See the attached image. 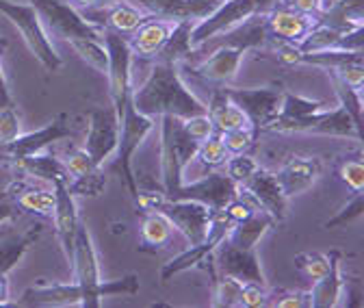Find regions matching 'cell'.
Returning a JSON list of instances; mask_svg holds the SVG:
<instances>
[{
    "label": "cell",
    "mask_w": 364,
    "mask_h": 308,
    "mask_svg": "<svg viewBox=\"0 0 364 308\" xmlns=\"http://www.w3.org/2000/svg\"><path fill=\"white\" fill-rule=\"evenodd\" d=\"M130 100L136 111L154 120H159L161 115L187 120L193 115L208 113V107L182 83L178 63L156 61L144 85L139 90H132Z\"/></svg>",
    "instance_id": "cell-1"
},
{
    "label": "cell",
    "mask_w": 364,
    "mask_h": 308,
    "mask_svg": "<svg viewBox=\"0 0 364 308\" xmlns=\"http://www.w3.org/2000/svg\"><path fill=\"white\" fill-rule=\"evenodd\" d=\"M72 270L76 276V282L82 289V308H100L102 297L109 295H134L139 291V278L134 274L124 276L119 280H109L105 282L100 278V265H98V254L94 248V239L91 233L80 224L76 233V243H74V260Z\"/></svg>",
    "instance_id": "cell-2"
},
{
    "label": "cell",
    "mask_w": 364,
    "mask_h": 308,
    "mask_svg": "<svg viewBox=\"0 0 364 308\" xmlns=\"http://www.w3.org/2000/svg\"><path fill=\"white\" fill-rule=\"evenodd\" d=\"M161 181L167 200H173L182 185V176L189 161L196 159L200 142H196L185 128L182 120L173 115H161Z\"/></svg>",
    "instance_id": "cell-3"
},
{
    "label": "cell",
    "mask_w": 364,
    "mask_h": 308,
    "mask_svg": "<svg viewBox=\"0 0 364 308\" xmlns=\"http://www.w3.org/2000/svg\"><path fill=\"white\" fill-rule=\"evenodd\" d=\"M136 208H146L150 211H161L167 215V219L173 224V228H178L189 241V245H200L202 241H206L215 211L208 208L202 202L196 200H167L165 193H154V191H139V198H136Z\"/></svg>",
    "instance_id": "cell-4"
},
{
    "label": "cell",
    "mask_w": 364,
    "mask_h": 308,
    "mask_svg": "<svg viewBox=\"0 0 364 308\" xmlns=\"http://www.w3.org/2000/svg\"><path fill=\"white\" fill-rule=\"evenodd\" d=\"M154 124H156V120L136 111L132 100H128L124 115L119 117V144H117L115 161L111 163V169L117 171L124 179L134 202L139 198V185H136L134 171H132V156L136 150H139V146L146 142V137L152 133Z\"/></svg>",
    "instance_id": "cell-5"
},
{
    "label": "cell",
    "mask_w": 364,
    "mask_h": 308,
    "mask_svg": "<svg viewBox=\"0 0 364 308\" xmlns=\"http://www.w3.org/2000/svg\"><path fill=\"white\" fill-rule=\"evenodd\" d=\"M0 14H5L16 24V28L24 37L28 51L39 59V63L46 70L57 72L61 68V57L43 28L39 11L33 5H18L11 3V0H0Z\"/></svg>",
    "instance_id": "cell-6"
},
{
    "label": "cell",
    "mask_w": 364,
    "mask_h": 308,
    "mask_svg": "<svg viewBox=\"0 0 364 308\" xmlns=\"http://www.w3.org/2000/svg\"><path fill=\"white\" fill-rule=\"evenodd\" d=\"M102 41L109 53V87H111V102L117 117L124 115V109L130 100L132 85H130V68H132V51L122 33L102 26Z\"/></svg>",
    "instance_id": "cell-7"
},
{
    "label": "cell",
    "mask_w": 364,
    "mask_h": 308,
    "mask_svg": "<svg viewBox=\"0 0 364 308\" xmlns=\"http://www.w3.org/2000/svg\"><path fill=\"white\" fill-rule=\"evenodd\" d=\"M33 7L39 11L41 20L50 26V31L68 41L102 37V26H96L85 20V16L76 14L70 5H63L59 0H31Z\"/></svg>",
    "instance_id": "cell-8"
},
{
    "label": "cell",
    "mask_w": 364,
    "mask_h": 308,
    "mask_svg": "<svg viewBox=\"0 0 364 308\" xmlns=\"http://www.w3.org/2000/svg\"><path fill=\"white\" fill-rule=\"evenodd\" d=\"M119 144V117L115 109H94L87 117V135L82 148L94 159V163L102 165L115 154Z\"/></svg>",
    "instance_id": "cell-9"
},
{
    "label": "cell",
    "mask_w": 364,
    "mask_h": 308,
    "mask_svg": "<svg viewBox=\"0 0 364 308\" xmlns=\"http://www.w3.org/2000/svg\"><path fill=\"white\" fill-rule=\"evenodd\" d=\"M258 7H260V0H225V3L219 9H215L208 18L193 24L191 48L196 51L210 37H217L225 31L235 28L237 24L245 22L247 18L258 14Z\"/></svg>",
    "instance_id": "cell-10"
},
{
    "label": "cell",
    "mask_w": 364,
    "mask_h": 308,
    "mask_svg": "<svg viewBox=\"0 0 364 308\" xmlns=\"http://www.w3.org/2000/svg\"><path fill=\"white\" fill-rule=\"evenodd\" d=\"M65 137H74V126L70 124L68 115L61 113L50 124H46L43 128L35 130V133L20 135L18 139H14L9 144H0V161L16 163L24 156H31V154L46 150L55 142H61Z\"/></svg>",
    "instance_id": "cell-11"
},
{
    "label": "cell",
    "mask_w": 364,
    "mask_h": 308,
    "mask_svg": "<svg viewBox=\"0 0 364 308\" xmlns=\"http://www.w3.org/2000/svg\"><path fill=\"white\" fill-rule=\"evenodd\" d=\"M59 159L68 171V189L74 198L76 196L96 198L107 187L102 165L94 163V159L87 154L85 148H70Z\"/></svg>",
    "instance_id": "cell-12"
},
{
    "label": "cell",
    "mask_w": 364,
    "mask_h": 308,
    "mask_svg": "<svg viewBox=\"0 0 364 308\" xmlns=\"http://www.w3.org/2000/svg\"><path fill=\"white\" fill-rule=\"evenodd\" d=\"M237 196H239V185L235 181L228 179L225 174L210 171V174H204L202 179L182 183L173 200H196V202L206 204L215 213H219Z\"/></svg>",
    "instance_id": "cell-13"
},
{
    "label": "cell",
    "mask_w": 364,
    "mask_h": 308,
    "mask_svg": "<svg viewBox=\"0 0 364 308\" xmlns=\"http://www.w3.org/2000/svg\"><path fill=\"white\" fill-rule=\"evenodd\" d=\"M232 226H235V222L223 211L215 213L206 241H202L200 245H191L187 252H182L176 258H171L169 262H165L163 270H161V280L167 282L171 276H176L180 272H187L191 267H198L200 262H204L217 250V245L228 237V233L232 230Z\"/></svg>",
    "instance_id": "cell-14"
},
{
    "label": "cell",
    "mask_w": 364,
    "mask_h": 308,
    "mask_svg": "<svg viewBox=\"0 0 364 308\" xmlns=\"http://www.w3.org/2000/svg\"><path fill=\"white\" fill-rule=\"evenodd\" d=\"M213 258V270L217 274H228L235 276L241 282H264V274L260 270V258L256 250H243L232 245L230 241H221L217 245V250L210 254Z\"/></svg>",
    "instance_id": "cell-15"
},
{
    "label": "cell",
    "mask_w": 364,
    "mask_h": 308,
    "mask_svg": "<svg viewBox=\"0 0 364 308\" xmlns=\"http://www.w3.org/2000/svg\"><path fill=\"white\" fill-rule=\"evenodd\" d=\"M297 63H312V65H323L332 74H336L341 80H345L349 87L358 94L364 90V51H321V53H301Z\"/></svg>",
    "instance_id": "cell-16"
},
{
    "label": "cell",
    "mask_w": 364,
    "mask_h": 308,
    "mask_svg": "<svg viewBox=\"0 0 364 308\" xmlns=\"http://www.w3.org/2000/svg\"><path fill=\"white\" fill-rule=\"evenodd\" d=\"M223 92L250 117L256 133L280 111V105H282V92L273 90V87H260V90H230V87L223 85Z\"/></svg>",
    "instance_id": "cell-17"
},
{
    "label": "cell",
    "mask_w": 364,
    "mask_h": 308,
    "mask_svg": "<svg viewBox=\"0 0 364 308\" xmlns=\"http://www.w3.org/2000/svg\"><path fill=\"white\" fill-rule=\"evenodd\" d=\"M239 189L258 208H262L273 222H276V226H280L287 219V196L282 193V189L276 181V174H269L258 167V171Z\"/></svg>",
    "instance_id": "cell-18"
},
{
    "label": "cell",
    "mask_w": 364,
    "mask_h": 308,
    "mask_svg": "<svg viewBox=\"0 0 364 308\" xmlns=\"http://www.w3.org/2000/svg\"><path fill=\"white\" fill-rule=\"evenodd\" d=\"M321 171H323V163L316 156H293L276 171V181L289 200L306 193L318 181Z\"/></svg>",
    "instance_id": "cell-19"
},
{
    "label": "cell",
    "mask_w": 364,
    "mask_h": 308,
    "mask_svg": "<svg viewBox=\"0 0 364 308\" xmlns=\"http://www.w3.org/2000/svg\"><path fill=\"white\" fill-rule=\"evenodd\" d=\"M264 20H267V33L271 39H276L278 43H295V46H299L316 24L314 16L299 14L291 7L273 9L264 14Z\"/></svg>",
    "instance_id": "cell-20"
},
{
    "label": "cell",
    "mask_w": 364,
    "mask_h": 308,
    "mask_svg": "<svg viewBox=\"0 0 364 308\" xmlns=\"http://www.w3.org/2000/svg\"><path fill=\"white\" fill-rule=\"evenodd\" d=\"M139 3L150 16H159L173 22H200L208 18L215 9H219L225 0H139Z\"/></svg>",
    "instance_id": "cell-21"
},
{
    "label": "cell",
    "mask_w": 364,
    "mask_h": 308,
    "mask_svg": "<svg viewBox=\"0 0 364 308\" xmlns=\"http://www.w3.org/2000/svg\"><path fill=\"white\" fill-rule=\"evenodd\" d=\"M53 187H55V196H57V206H55L53 222H55V228H57L63 254H65V258L70 260V265H72L76 233L80 228L78 213H76V202H74V196L70 193L65 181H57V183H53Z\"/></svg>",
    "instance_id": "cell-22"
},
{
    "label": "cell",
    "mask_w": 364,
    "mask_h": 308,
    "mask_svg": "<svg viewBox=\"0 0 364 308\" xmlns=\"http://www.w3.org/2000/svg\"><path fill=\"white\" fill-rule=\"evenodd\" d=\"M245 51L243 48H235V46H221L215 48L210 53L208 59H204L202 63H198L191 72L202 80V83H210V85H228L232 83L239 65L243 61Z\"/></svg>",
    "instance_id": "cell-23"
},
{
    "label": "cell",
    "mask_w": 364,
    "mask_h": 308,
    "mask_svg": "<svg viewBox=\"0 0 364 308\" xmlns=\"http://www.w3.org/2000/svg\"><path fill=\"white\" fill-rule=\"evenodd\" d=\"M18 306H80L82 289L78 282L65 285H39L22 293Z\"/></svg>",
    "instance_id": "cell-24"
},
{
    "label": "cell",
    "mask_w": 364,
    "mask_h": 308,
    "mask_svg": "<svg viewBox=\"0 0 364 308\" xmlns=\"http://www.w3.org/2000/svg\"><path fill=\"white\" fill-rule=\"evenodd\" d=\"M341 258L343 254L338 250L330 252V270L326 276L314 280V287L310 289V306L312 308H334L341 304L345 278L341 274Z\"/></svg>",
    "instance_id": "cell-25"
},
{
    "label": "cell",
    "mask_w": 364,
    "mask_h": 308,
    "mask_svg": "<svg viewBox=\"0 0 364 308\" xmlns=\"http://www.w3.org/2000/svg\"><path fill=\"white\" fill-rule=\"evenodd\" d=\"M173 26H176L173 20H156V22L146 20L128 39L132 55L141 59H154L165 46V41L169 39Z\"/></svg>",
    "instance_id": "cell-26"
},
{
    "label": "cell",
    "mask_w": 364,
    "mask_h": 308,
    "mask_svg": "<svg viewBox=\"0 0 364 308\" xmlns=\"http://www.w3.org/2000/svg\"><path fill=\"white\" fill-rule=\"evenodd\" d=\"M206 107H208V115L215 124L217 133H225V130H237V128H254L250 117L228 98L223 87L221 90H213Z\"/></svg>",
    "instance_id": "cell-27"
},
{
    "label": "cell",
    "mask_w": 364,
    "mask_h": 308,
    "mask_svg": "<svg viewBox=\"0 0 364 308\" xmlns=\"http://www.w3.org/2000/svg\"><path fill=\"white\" fill-rule=\"evenodd\" d=\"M16 206L20 211H26V213H33L41 219H53L55 217V206H57V196H55V189L48 191V189H37V187H26V185H20L16 183L11 189H9Z\"/></svg>",
    "instance_id": "cell-28"
},
{
    "label": "cell",
    "mask_w": 364,
    "mask_h": 308,
    "mask_svg": "<svg viewBox=\"0 0 364 308\" xmlns=\"http://www.w3.org/2000/svg\"><path fill=\"white\" fill-rule=\"evenodd\" d=\"M276 226V222L264 213V211H256L254 215H250L243 222L235 224L232 230L228 233L225 241H230L232 245L237 248H243V250H256V245L260 243V239Z\"/></svg>",
    "instance_id": "cell-29"
},
{
    "label": "cell",
    "mask_w": 364,
    "mask_h": 308,
    "mask_svg": "<svg viewBox=\"0 0 364 308\" xmlns=\"http://www.w3.org/2000/svg\"><path fill=\"white\" fill-rule=\"evenodd\" d=\"M316 24H326L338 33L353 31L364 24V0H338V3L316 16Z\"/></svg>",
    "instance_id": "cell-30"
},
{
    "label": "cell",
    "mask_w": 364,
    "mask_h": 308,
    "mask_svg": "<svg viewBox=\"0 0 364 308\" xmlns=\"http://www.w3.org/2000/svg\"><path fill=\"white\" fill-rule=\"evenodd\" d=\"M20 174L31 176V179H39V181H48V183H57V181H65L68 183V171L61 163L59 156L53 154H31L24 156L16 163H11Z\"/></svg>",
    "instance_id": "cell-31"
},
{
    "label": "cell",
    "mask_w": 364,
    "mask_h": 308,
    "mask_svg": "<svg viewBox=\"0 0 364 308\" xmlns=\"http://www.w3.org/2000/svg\"><path fill=\"white\" fill-rule=\"evenodd\" d=\"M196 22L191 20H182V22H176L169 39L165 41V46L161 48V53L154 57L156 61H163V63H180L185 61L189 55H191V28H193Z\"/></svg>",
    "instance_id": "cell-32"
},
{
    "label": "cell",
    "mask_w": 364,
    "mask_h": 308,
    "mask_svg": "<svg viewBox=\"0 0 364 308\" xmlns=\"http://www.w3.org/2000/svg\"><path fill=\"white\" fill-rule=\"evenodd\" d=\"M173 224L161 211H150L141 224V237H139V250L144 252H156L161 250L169 237H171Z\"/></svg>",
    "instance_id": "cell-33"
},
{
    "label": "cell",
    "mask_w": 364,
    "mask_h": 308,
    "mask_svg": "<svg viewBox=\"0 0 364 308\" xmlns=\"http://www.w3.org/2000/svg\"><path fill=\"white\" fill-rule=\"evenodd\" d=\"M39 233H41V228L33 226L22 235H11L0 241V274H9L18 265L24 252L37 241Z\"/></svg>",
    "instance_id": "cell-34"
},
{
    "label": "cell",
    "mask_w": 364,
    "mask_h": 308,
    "mask_svg": "<svg viewBox=\"0 0 364 308\" xmlns=\"http://www.w3.org/2000/svg\"><path fill=\"white\" fill-rule=\"evenodd\" d=\"M213 306L215 308H232V306H241V291H243V282L235 276L228 274H217L213 267Z\"/></svg>",
    "instance_id": "cell-35"
},
{
    "label": "cell",
    "mask_w": 364,
    "mask_h": 308,
    "mask_svg": "<svg viewBox=\"0 0 364 308\" xmlns=\"http://www.w3.org/2000/svg\"><path fill=\"white\" fill-rule=\"evenodd\" d=\"M330 80L334 85L336 90V96H338V102L349 111V115L353 117L355 122V128H358V139L362 142L364 146V107H362V96L353 90V87H349L345 80H341L336 74L330 72Z\"/></svg>",
    "instance_id": "cell-36"
},
{
    "label": "cell",
    "mask_w": 364,
    "mask_h": 308,
    "mask_svg": "<svg viewBox=\"0 0 364 308\" xmlns=\"http://www.w3.org/2000/svg\"><path fill=\"white\" fill-rule=\"evenodd\" d=\"M70 46L80 55V59H85L91 68H96L98 72L109 74V53L102 37L94 39V37H87V39H74L70 41Z\"/></svg>",
    "instance_id": "cell-37"
},
{
    "label": "cell",
    "mask_w": 364,
    "mask_h": 308,
    "mask_svg": "<svg viewBox=\"0 0 364 308\" xmlns=\"http://www.w3.org/2000/svg\"><path fill=\"white\" fill-rule=\"evenodd\" d=\"M148 18L130 5H115L111 7V14H109V28L117 31V33H134L139 28Z\"/></svg>",
    "instance_id": "cell-38"
},
{
    "label": "cell",
    "mask_w": 364,
    "mask_h": 308,
    "mask_svg": "<svg viewBox=\"0 0 364 308\" xmlns=\"http://www.w3.org/2000/svg\"><path fill=\"white\" fill-rule=\"evenodd\" d=\"M228 156H230V154H228V150L223 146V139H221V135L217 133V130H215V133L208 139L200 142V148H198V154H196V159L200 161V165L206 167V169H213V167L223 165Z\"/></svg>",
    "instance_id": "cell-39"
},
{
    "label": "cell",
    "mask_w": 364,
    "mask_h": 308,
    "mask_svg": "<svg viewBox=\"0 0 364 308\" xmlns=\"http://www.w3.org/2000/svg\"><path fill=\"white\" fill-rule=\"evenodd\" d=\"M223 167H225V176L230 181H235L239 187L241 185H245L252 176L258 171V163L252 159V156H247L245 152L243 154H232V156H228L225 159V163H223Z\"/></svg>",
    "instance_id": "cell-40"
},
{
    "label": "cell",
    "mask_w": 364,
    "mask_h": 308,
    "mask_svg": "<svg viewBox=\"0 0 364 308\" xmlns=\"http://www.w3.org/2000/svg\"><path fill=\"white\" fill-rule=\"evenodd\" d=\"M295 267L301 270L310 280H318L330 270V254L323 252H301L295 256Z\"/></svg>",
    "instance_id": "cell-41"
},
{
    "label": "cell",
    "mask_w": 364,
    "mask_h": 308,
    "mask_svg": "<svg viewBox=\"0 0 364 308\" xmlns=\"http://www.w3.org/2000/svg\"><path fill=\"white\" fill-rule=\"evenodd\" d=\"M223 139V146L230 154H243L250 150V146L254 144V128H237V130H225V133H219Z\"/></svg>",
    "instance_id": "cell-42"
},
{
    "label": "cell",
    "mask_w": 364,
    "mask_h": 308,
    "mask_svg": "<svg viewBox=\"0 0 364 308\" xmlns=\"http://www.w3.org/2000/svg\"><path fill=\"white\" fill-rule=\"evenodd\" d=\"M360 215H364V189L358 191L334 217H330L326 222V228H338V226H345L347 222H353Z\"/></svg>",
    "instance_id": "cell-43"
},
{
    "label": "cell",
    "mask_w": 364,
    "mask_h": 308,
    "mask_svg": "<svg viewBox=\"0 0 364 308\" xmlns=\"http://www.w3.org/2000/svg\"><path fill=\"white\" fill-rule=\"evenodd\" d=\"M20 115L14 105L0 109V144H9L22 135Z\"/></svg>",
    "instance_id": "cell-44"
},
{
    "label": "cell",
    "mask_w": 364,
    "mask_h": 308,
    "mask_svg": "<svg viewBox=\"0 0 364 308\" xmlns=\"http://www.w3.org/2000/svg\"><path fill=\"white\" fill-rule=\"evenodd\" d=\"M269 299H271V291H269L267 285H262V282H243L241 306L260 308V306H269Z\"/></svg>",
    "instance_id": "cell-45"
},
{
    "label": "cell",
    "mask_w": 364,
    "mask_h": 308,
    "mask_svg": "<svg viewBox=\"0 0 364 308\" xmlns=\"http://www.w3.org/2000/svg\"><path fill=\"white\" fill-rule=\"evenodd\" d=\"M182 128H185L196 142H204V139H208L215 133V124H213V120H210L208 113H202V115H193V117L182 120Z\"/></svg>",
    "instance_id": "cell-46"
},
{
    "label": "cell",
    "mask_w": 364,
    "mask_h": 308,
    "mask_svg": "<svg viewBox=\"0 0 364 308\" xmlns=\"http://www.w3.org/2000/svg\"><path fill=\"white\" fill-rule=\"evenodd\" d=\"M343 183H347L355 193L364 189V161H345L338 167Z\"/></svg>",
    "instance_id": "cell-47"
},
{
    "label": "cell",
    "mask_w": 364,
    "mask_h": 308,
    "mask_svg": "<svg viewBox=\"0 0 364 308\" xmlns=\"http://www.w3.org/2000/svg\"><path fill=\"white\" fill-rule=\"evenodd\" d=\"M269 306H278V308H312L310 306V291H291L280 295V299H269Z\"/></svg>",
    "instance_id": "cell-48"
},
{
    "label": "cell",
    "mask_w": 364,
    "mask_h": 308,
    "mask_svg": "<svg viewBox=\"0 0 364 308\" xmlns=\"http://www.w3.org/2000/svg\"><path fill=\"white\" fill-rule=\"evenodd\" d=\"M336 48L338 51H353V53L364 51V24L353 28V31L343 33L338 43H336Z\"/></svg>",
    "instance_id": "cell-49"
},
{
    "label": "cell",
    "mask_w": 364,
    "mask_h": 308,
    "mask_svg": "<svg viewBox=\"0 0 364 308\" xmlns=\"http://www.w3.org/2000/svg\"><path fill=\"white\" fill-rule=\"evenodd\" d=\"M287 7H291V9L299 11V14H306V16H314V18L323 9L321 0H289Z\"/></svg>",
    "instance_id": "cell-50"
},
{
    "label": "cell",
    "mask_w": 364,
    "mask_h": 308,
    "mask_svg": "<svg viewBox=\"0 0 364 308\" xmlns=\"http://www.w3.org/2000/svg\"><path fill=\"white\" fill-rule=\"evenodd\" d=\"M18 206H16V202H14V198H11V193L9 191H5V196L0 198V224H7V222H11V219L18 215Z\"/></svg>",
    "instance_id": "cell-51"
},
{
    "label": "cell",
    "mask_w": 364,
    "mask_h": 308,
    "mask_svg": "<svg viewBox=\"0 0 364 308\" xmlns=\"http://www.w3.org/2000/svg\"><path fill=\"white\" fill-rule=\"evenodd\" d=\"M11 105V94H9V87H7V76L3 70V63H0V109L9 107Z\"/></svg>",
    "instance_id": "cell-52"
},
{
    "label": "cell",
    "mask_w": 364,
    "mask_h": 308,
    "mask_svg": "<svg viewBox=\"0 0 364 308\" xmlns=\"http://www.w3.org/2000/svg\"><path fill=\"white\" fill-rule=\"evenodd\" d=\"M11 302V287L7 274H0V306H7Z\"/></svg>",
    "instance_id": "cell-53"
},
{
    "label": "cell",
    "mask_w": 364,
    "mask_h": 308,
    "mask_svg": "<svg viewBox=\"0 0 364 308\" xmlns=\"http://www.w3.org/2000/svg\"><path fill=\"white\" fill-rule=\"evenodd\" d=\"M122 0H94V5L98 7V9H111V7H115V5H119Z\"/></svg>",
    "instance_id": "cell-54"
},
{
    "label": "cell",
    "mask_w": 364,
    "mask_h": 308,
    "mask_svg": "<svg viewBox=\"0 0 364 308\" xmlns=\"http://www.w3.org/2000/svg\"><path fill=\"white\" fill-rule=\"evenodd\" d=\"M336 3H338V0H321V7H323L321 11H326V9H330V7H334Z\"/></svg>",
    "instance_id": "cell-55"
},
{
    "label": "cell",
    "mask_w": 364,
    "mask_h": 308,
    "mask_svg": "<svg viewBox=\"0 0 364 308\" xmlns=\"http://www.w3.org/2000/svg\"><path fill=\"white\" fill-rule=\"evenodd\" d=\"M76 3H80V5H94V0H76Z\"/></svg>",
    "instance_id": "cell-56"
}]
</instances>
